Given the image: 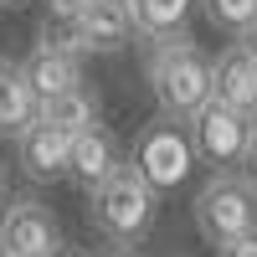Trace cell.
Here are the masks:
<instances>
[{
	"label": "cell",
	"instance_id": "6da1fadb",
	"mask_svg": "<svg viewBox=\"0 0 257 257\" xmlns=\"http://www.w3.org/2000/svg\"><path fill=\"white\" fill-rule=\"evenodd\" d=\"M160 196L165 190L149 180L134 160H123L98 190H88V226L108 247H139L149 231H155Z\"/></svg>",
	"mask_w": 257,
	"mask_h": 257
},
{
	"label": "cell",
	"instance_id": "7a4b0ae2",
	"mask_svg": "<svg viewBox=\"0 0 257 257\" xmlns=\"http://www.w3.org/2000/svg\"><path fill=\"white\" fill-rule=\"evenodd\" d=\"M144 82H149V98L155 108L170 118H190L201 103L216 93L211 82V57L185 36H165V41H144Z\"/></svg>",
	"mask_w": 257,
	"mask_h": 257
},
{
	"label": "cell",
	"instance_id": "3957f363",
	"mask_svg": "<svg viewBox=\"0 0 257 257\" xmlns=\"http://www.w3.org/2000/svg\"><path fill=\"white\" fill-rule=\"evenodd\" d=\"M190 216H196V231L211 247H226L247 231H257V190L237 170H211V180L190 201Z\"/></svg>",
	"mask_w": 257,
	"mask_h": 257
},
{
	"label": "cell",
	"instance_id": "277c9868",
	"mask_svg": "<svg viewBox=\"0 0 257 257\" xmlns=\"http://www.w3.org/2000/svg\"><path fill=\"white\" fill-rule=\"evenodd\" d=\"M252 123H257L252 113L231 108V103H226V98H216V93H211L201 108L185 118L190 144H196L201 165H211V170H237V165H242L247 139H252Z\"/></svg>",
	"mask_w": 257,
	"mask_h": 257
},
{
	"label": "cell",
	"instance_id": "5b68a950",
	"mask_svg": "<svg viewBox=\"0 0 257 257\" xmlns=\"http://www.w3.org/2000/svg\"><path fill=\"white\" fill-rule=\"evenodd\" d=\"M128 160H134L160 190H175V185L190 175V165H201L196 144H190V128H185L180 118H170V113H155V118L139 128L134 155H128Z\"/></svg>",
	"mask_w": 257,
	"mask_h": 257
},
{
	"label": "cell",
	"instance_id": "8992f818",
	"mask_svg": "<svg viewBox=\"0 0 257 257\" xmlns=\"http://www.w3.org/2000/svg\"><path fill=\"white\" fill-rule=\"evenodd\" d=\"M62 221L47 201L36 196H11L0 211V252L6 257H52L62 252Z\"/></svg>",
	"mask_w": 257,
	"mask_h": 257
},
{
	"label": "cell",
	"instance_id": "52a82bcc",
	"mask_svg": "<svg viewBox=\"0 0 257 257\" xmlns=\"http://www.w3.org/2000/svg\"><path fill=\"white\" fill-rule=\"evenodd\" d=\"M57 36L67 41L72 52H82V57H113V52L128 47V36H139V31H134V16H128L123 0H93L88 11L62 21Z\"/></svg>",
	"mask_w": 257,
	"mask_h": 257
},
{
	"label": "cell",
	"instance_id": "ba28073f",
	"mask_svg": "<svg viewBox=\"0 0 257 257\" xmlns=\"http://www.w3.org/2000/svg\"><path fill=\"white\" fill-rule=\"evenodd\" d=\"M16 170L26 180H36V185L67 180V170H72V134L47 123V118H36L26 134L16 139Z\"/></svg>",
	"mask_w": 257,
	"mask_h": 257
},
{
	"label": "cell",
	"instance_id": "9c48e42d",
	"mask_svg": "<svg viewBox=\"0 0 257 257\" xmlns=\"http://www.w3.org/2000/svg\"><path fill=\"white\" fill-rule=\"evenodd\" d=\"M26 77L36 82L41 98H57V93L88 82V77H82V52H72L67 41L52 31V21L36 31V47H31V57H26Z\"/></svg>",
	"mask_w": 257,
	"mask_h": 257
},
{
	"label": "cell",
	"instance_id": "30bf717a",
	"mask_svg": "<svg viewBox=\"0 0 257 257\" xmlns=\"http://www.w3.org/2000/svg\"><path fill=\"white\" fill-rule=\"evenodd\" d=\"M118 165H123V149H118V134L108 123H93V128H82V134H72V170H67V180L82 190V196L98 190Z\"/></svg>",
	"mask_w": 257,
	"mask_h": 257
},
{
	"label": "cell",
	"instance_id": "8fae6325",
	"mask_svg": "<svg viewBox=\"0 0 257 257\" xmlns=\"http://www.w3.org/2000/svg\"><path fill=\"white\" fill-rule=\"evenodd\" d=\"M36 118H41V93L26 77V62L0 57V139L16 144Z\"/></svg>",
	"mask_w": 257,
	"mask_h": 257
},
{
	"label": "cell",
	"instance_id": "7c38bea8",
	"mask_svg": "<svg viewBox=\"0 0 257 257\" xmlns=\"http://www.w3.org/2000/svg\"><path fill=\"white\" fill-rule=\"evenodd\" d=\"M211 82H216V98H226L231 108L257 118V52H247L242 41H231L211 62Z\"/></svg>",
	"mask_w": 257,
	"mask_h": 257
},
{
	"label": "cell",
	"instance_id": "4fadbf2b",
	"mask_svg": "<svg viewBox=\"0 0 257 257\" xmlns=\"http://www.w3.org/2000/svg\"><path fill=\"white\" fill-rule=\"evenodd\" d=\"M134 16L139 41H165V36H185V16L196 0H123Z\"/></svg>",
	"mask_w": 257,
	"mask_h": 257
},
{
	"label": "cell",
	"instance_id": "5bb4252c",
	"mask_svg": "<svg viewBox=\"0 0 257 257\" xmlns=\"http://www.w3.org/2000/svg\"><path fill=\"white\" fill-rule=\"evenodd\" d=\"M41 118L57 123V128H67V134H82V128L103 123V103H98V93L88 88V82H82V88H67L57 98H41Z\"/></svg>",
	"mask_w": 257,
	"mask_h": 257
},
{
	"label": "cell",
	"instance_id": "9a60e30c",
	"mask_svg": "<svg viewBox=\"0 0 257 257\" xmlns=\"http://www.w3.org/2000/svg\"><path fill=\"white\" fill-rule=\"evenodd\" d=\"M196 6H201V16H206L216 31H231V36L257 16V0H196Z\"/></svg>",
	"mask_w": 257,
	"mask_h": 257
},
{
	"label": "cell",
	"instance_id": "2e32d148",
	"mask_svg": "<svg viewBox=\"0 0 257 257\" xmlns=\"http://www.w3.org/2000/svg\"><path fill=\"white\" fill-rule=\"evenodd\" d=\"M237 175L257 190V123H252V139H247V155H242V165H237Z\"/></svg>",
	"mask_w": 257,
	"mask_h": 257
},
{
	"label": "cell",
	"instance_id": "e0dca14e",
	"mask_svg": "<svg viewBox=\"0 0 257 257\" xmlns=\"http://www.w3.org/2000/svg\"><path fill=\"white\" fill-rule=\"evenodd\" d=\"M216 257H257V231H247V237H237V242L216 247Z\"/></svg>",
	"mask_w": 257,
	"mask_h": 257
},
{
	"label": "cell",
	"instance_id": "ac0fdd59",
	"mask_svg": "<svg viewBox=\"0 0 257 257\" xmlns=\"http://www.w3.org/2000/svg\"><path fill=\"white\" fill-rule=\"evenodd\" d=\"M88 6H93V0H47V11H52L57 21H72L77 11H88Z\"/></svg>",
	"mask_w": 257,
	"mask_h": 257
},
{
	"label": "cell",
	"instance_id": "d6986e66",
	"mask_svg": "<svg viewBox=\"0 0 257 257\" xmlns=\"http://www.w3.org/2000/svg\"><path fill=\"white\" fill-rule=\"evenodd\" d=\"M231 41H242L247 52H257V16H252V21H247V26H242L237 36H231Z\"/></svg>",
	"mask_w": 257,
	"mask_h": 257
},
{
	"label": "cell",
	"instance_id": "ffe728a7",
	"mask_svg": "<svg viewBox=\"0 0 257 257\" xmlns=\"http://www.w3.org/2000/svg\"><path fill=\"white\" fill-rule=\"evenodd\" d=\"M98 257H128V247H103Z\"/></svg>",
	"mask_w": 257,
	"mask_h": 257
},
{
	"label": "cell",
	"instance_id": "44dd1931",
	"mask_svg": "<svg viewBox=\"0 0 257 257\" xmlns=\"http://www.w3.org/2000/svg\"><path fill=\"white\" fill-rule=\"evenodd\" d=\"M0 211H6V170H0Z\"/></svg>",
	"mask_w": 257,
	"mask_h": 257
},
{
	"label": "cell",
	"instance_id": "7402d4cb",
	"mask_svg": "<svg viewBox=\"0 0 257 257\" xmlns=\"http://www.w3.org/2000/svg\"><path fill=\"white\" fill-rule=\"evenodd\" d=\"M52 257H82V252H72V247H62V252H52Z\"/></svg>",
	"mask_w": 257,
	"mask_h": 257
},
{
	"label": "cell",
	"instance_id": "603a6c76",
	"mask_svg": "<svg viewBox=\"0 0 257 257\" xmlns=\"http://www.w3.org/2000/svg\"><path fill=\"white\" fill-rule=\"evenodd\" d=\"M0 6H21V0H0Z\"/></svg>",
	"mask_w": 257,
	"mask_h": 257
},
{
	"label": "cell",
	"instance_id": "cb8c5ba5",
	"mask_svg": "<svg viewBox=\"0 0 257 257\" xmlns=\"http://www.w3.org/2000/svg\"><path fill=\"white\" fill-rule=\"evenodd\" d=\"M0 257H6V252H0Z\"/></svg>",
	"mask_w": 257,
	"mask_h": 257
}]
</instances>
